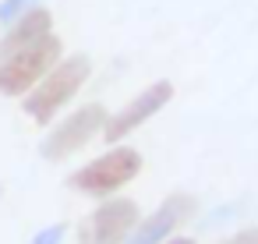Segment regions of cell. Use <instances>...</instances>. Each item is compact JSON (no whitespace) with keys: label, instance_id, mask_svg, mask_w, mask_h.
Segmentation results:
<instances>
[{"label":"cell","instance_id":"6da1fadb","mask_svg":"<svg viewBox=\"0 0 258 244\" xmlns=\"http://www.w3.org/2000/svg\"><path fill=\"white\" fill-rule=\"evenodd\" d=\"M89 75H92V60H89L85 53H68V57H60V60L22 96L25 117H29L32 124H39V128H50V124L57 120V113L82 92V85L89 82Z\"/></svg>","mask_w":258,"mask_h":244},{"label":"cell","instance_id":"7a4b0ae2","mask_svg":"<svg viewBox=\"0 0 258 244\" xmlns=\"http://www.w3.org/2000/svg\"><path fill=\"white\" fill-rule=\"evenodd\" d=\"M138 173H142V152L120 142V145H110L103 156L89 159L85 166H78L68 177V188L89 198H110V195H120Z\"/></svg>","mask_w":258,"mask_h":244},{"label":"cell","instance_id":"3957f363","mask_svg":"<svg viewBox=\"0 0 258 244\" xmlns=\"http://www.w3.org/2000/svg\"><path fill=\"white\" fill-rule=\"evenodd\" d=\"M64 57V43L57 32L8 53V57H0V96H8V99H22L57 60Z\"/></svg>","mask_w":258,"mask_h":244},{"label":"cell","instance_id":"277c9868","mask_svg":"<svg viewBox=\"0 0 258 244\" xmlns=\"http://www.w3.org/2000/svg\"><path fill=\"white\" fill-rule=\"evenodd\" d=\"M106 117H110V110L103 103H85V106L71 110L60 124H53V131H46V138L39 145L43 159H53L57 163V159H68V156L82 152L96 135H103Z\"/></svg>","mask_w":258,"mask_h":244},{"label":"cell","instance_id":"5b68a950","mask_svg":"<svg viewBox=\"0 0 258 244\" xmlns=\"http://www.w3.org/2000/svg\"><path fill=\"white\" fill-rule=\"evenodd\" d=\"M138 219L142 212L135 198L110 195L78 223V244H124Z\"/></svg>","mask_w":258,"mask_h":244},{"label":"cell","instance_id":"8992f818","mask_svg":"<svg viewBox=\"0 0 258 244\" xmlns=\"http://www.w3.org/2000/svg\"><path fill=\"white\" fill-rule=\"evenodd\" d=\"M166 103H173V82L159 78V82L145 85L135 99H127L117 113L106 117V124H103V138H106L110 145H120L131 131H138L142 124H149Z\"/></svg>","mask_w":258,"mask_h":244},{"label":"cell","instance_id":"52a82bcc","mask_svg":"<svg viewBox=\"0 0 258 244\" xmlns=\"http://www.w3.org/2000/svg\"><path fill=\"white\" fill-rule=\"evenodd\" d=\"M198 216V198L191 191H173L166 195L149 216H142L135 223V230L127 233L124 244H163L166 237H173L187 219Z\"/></svg>","mask_w":258,"mask_h":244},{"label":"cell","instance_id":"ba28073f","mask_svg":"<svg viewBox=\"0 0 258 244\" xmlns=\"http://www.w3.org/2000/svg\"><path fill=\"white\" fill-rule=\"evenodd\" d=\"M53 32V11H46V8H29L25 15H18L11 25H8V32L0 36V57H8V53H15V50H22V46H29V43H36V39H43V36H50Z\"/></svg>","mask_w":258,"mask_h":244},{"label":"cell","instance_id":"9c48e42d","mask_svg":"<svg viewBox=\"0 0 258 244\" xmlns=\"http://www.w3.org/2000/svg\"><path fill=\"white\" fill-rule=\"evenodd\" d=\"M36 4H39V0H0V25H11L18 15H25Z\"/></svg>","mask_w":258,"mask_h":244},{"label":"cell","instance_id":"30bf717a","mask_svg":"<svg viewBox=\"0 0 258 244\" xmlns=\"http://www.w3.org/2000/svg\"><path fill=\"white\" fill-rule=\"evenodd\" d=\"M64 237H68V223H50L32 233V244H64Z\"/></svg>","mask_w":258,"mask_h":244},{"label":"cell","instance_id":"8fae6325","mask_svg":"<svg viewBox=\"0 0 258 244\" xmlns=\"http://www.w3.org/2000/svg\"><path fill=\"white\" fill-rule=\"evenodd\" d=\"M223 244H258V226H244V230L230 233Z\"/></svg>","mask_w":258,"mask_h":244},{"label":"cell","instance_id":"7c38bea8","mask_svg":"<svg viewBox=\"0 0 258 244\" xmlns=\"http://www.w3.org/2000/svg\"><path fill=\"white\" fill-rule=\"evenodd\" d=\"M163 244H198V240H195V237H177V233H173V237H166Z\"/></svg>","mask_w":258,"mask_h":244},{"label":"cell","instance_id":"4fadbf2b","mask_svg":"<svg viewBox=\"0 0 258 244\" xmlns=\"http://www.w3.org/2000/svg\"><path fill=\"white\" fill-rule=\"evenodd\" d=\"M0 195H4V184H0Z\"/></svg>","mask_w":258,"mask_h":244}]
</instances>
